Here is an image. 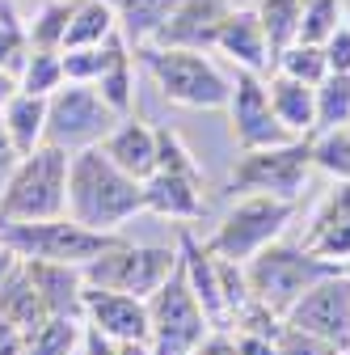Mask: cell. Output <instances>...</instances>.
<instances>
[{
  "mask_svg": "<svg viewBox=\"0 0 350 355\" xmlns=\"http://www.w3.org/2000/svg\"><path fill=\"white\" fill-rule=\"evenodd\" d=\"M144 211V182L118 169L102 144L76 148L68 161V211L76 225L98 233H122L127 220Z\"/></svg>",
  "mask_w": 350,
  "mask_h": 355,
  "instance_id": "cell-1",
  "label": "cell"
},
{
  "mask_svg": "<svg viewBox=\"0 0 350 355\" xmlns=\"http://www.w3.org/2000/svg\"><path fill=\"white\" fill-rule=\"evenodd\" d=\"M136 60L148 68L165 102L186 106V110H224L228 106L232 76L211 60V51L148 42V47H136Z\"/></svg>",
  "mask_w": 350,
  "mask_h": 355,
  "instance_id": "cell-2",
  "label": "cell"
},
{
  "mask_svg": "<svg viewBox=\"0 0 350 355\" xmlns=\"http://www.w3.org/2000/svg\"><path fill=\"white\" fill-rule=\"evenodd\" d=\"M68 148L38 144L17 157L9 178L0 182V225H26V220H51L68 211Z\"/></svg>",
  "mask_w": 350,
  "mask_h": 355,
  "instance_id": "cell-3",
  "label": "cell"
},
{
  "mask_svg": "<svg viewBox=\"0 0 350 355\" xmlns=\"http://www.w3.org/2000/svg\"><path fill=\"white\" fill-rule=\"evenodd\" d=\"M342 271L338 262L313 254L304 241H270L266 250H257L249 262H245V284L249 292L261 300V304H270L275 313H287V309L308 292L317 279Z\"/></svg>",
  "mask_w": 350,
  "mask_h": 355,
  "instance_id": "cell-4",
  "label": "cell"
},
{
  "mask_svg": "<svg viewBox=\"0 0 350 355\" xmlns=\"http://www.w3.org/2000/svg\"><path fill=\"white\" fill-rule=\"evenodd\" d=\"M317 161H313V136H291L270 148H249L237 153L228 169V191L232 195H275L300 203L304 187H308Z\"/></svg>",
  "mask_w": 350,
  "mask_h": 355,
  "instance_id": "cell-5",
  "label": "cell"
},
{
  "mask_svg": "<svg viewBox=\"0 0 350 355\" xmlns=\"http://www.w3.org/2000/svg\"><path fill=\"white\" fill-rule=\"evenodd\" d=\"M207 330H211V322L203 313V304L186 279L182 254H178L165 284L148 296V343L156 355H190Z\"/></svg>",
  "mask_w": 350,
  "mask_h": 355,
  "instance_id": "cell-6",
  "label": "cell"
},
{
  "mask_svg": "<svg viewBox=\"0 0 350 355\" xmlns=\"http://www.w3.org/2000/svg\"><path fill=\"white\" fill-rule=\"evenodd\" d=\"M295 216V203L291 199H275V195H241L224 220L215 225V233L207 237V250L220 254V258H232V262H249L257 250H266L270 241H279Z\"/></svg>",
  "mask_w": 350,
  "mask_h": 355,
  "instance_id": "cell-7",
  "label": "cell"
},
{
  "mask_svg": "<svg viewBox=\"0 0 350 355\" xmlns=\"http://www.w3.org/2000/svg\"><path fill=\"white\" fill-rule=\"evenodd\" d=\"M5 237L21 258H42V262H68V266H89L98 254H106L122 233H98L76 225L72 216H51V220H26V225H0Z\"/></svg>",
  "mask_w": 350,
  "mask_h": 355,
  "instance_id": "cell-8",
  "label": "cell"
},
{
  "mask_svg": "<svg viewBox=\"0 0 350 355\" xmlns=\"http://www.w3.org/2000/svg\"><path fill=\"white\" fill-rule=\"evenodd\" d=\"M118 119L122 114L98 94V85L64 80L55 94L47 98V144L68 148V153L102 144Z\"/></svg>",
  "mask_w": 350,
  "mask_h": 355,
  "instance_id": "cell-9",
  "label": "cell"
},
{
  "mask_svg": "<svg viewBox=\"0 0 350 355\" xmlns=\"http://www.w3.org/2000/svg\"><path fill=\"white\" fill-rule=\"evenodd\" d=\"M178 262V245H140V241H114L106 254H98L84 266V284L89 288H114L131 296H152L165 275Z\"/></svg>",
  "mask_w": 350,
  "mask_h": 355,
  "instance_id": "cell-10",
  "label": "cell"
},
{
  "mask_svg": "<svg viewBox=\"0 0 350 355\" xmlns=\"http://www.w3.org/2000/svg\"><path fill=\"white\" fill-rule=\"evenodd\" d=\"M224 110H228L237 153L270 148V144L291 140V131L275 119V106H270V94H266V76H257V72H237L232 76V94H228Z\"/></svg>",
  "mask_w": 350,
  "mask_h": 355,
  "instance_id": "cell-11",
  "label": "cell"
},
{
  "mask_svg": "<svg viewBox=\"0 0 350 355\" xmlns=\"http://www.w3.org/2000/svg\"><path fill=\"white\" fill-rule=\"evenodd\" d=\"M283 322L308 330V334H317V338H325L333 347H346L350 343V275L333 271V275L317 279L283 313Z\"/></svg>",
  "mask_w": 350,
  "mask_h": 355,
  "instance_id": "cell-12",
  "label": "cell"
},
{
  "mask_svg": "<svg viewBox=\"0 0 350 355\" xmlns=\"http://www.w3.org/2000/svg\"><path fill=\"white\" fill-rule=\"evenodd\" d=\"M211 51H220L237 72H257V76H266L275 72V47H270V34L266 26H261L257 9H228V17L220 21V30H215V42H211Z\"/></svg>",
  "mask_w": 350,
  "mask_h": 355,
  "instance_id": "cell-13",
  "label": "cell"
},
{
  "mask_svg": "<svg viewBox=\"0 0 350 355\" xmlns=\"http://www.w3.org/2000/svg\"><path fill=\"white\" fill-rule=\"evenodd\" d=\"M304 245L346 271V262H350V178H333V187L321 195V203L308 216V229H304Z\"/></svg>",
  "mask_w": 350,
  "mask_h": 355,
  "instance_id": "cell-14",
  "label": "cell"
},
{
  "mask_svg": "<svg viewBox=\"0 0 350 355\" xmlns=\"http://www.w3.org/2000/svg\"><path fill=\"white\" fill-rule=\"evenodd\" d=\"M84 326H93L98 334L114 338V343H131V338H148V300L131 296V292H114V288H89L84 284V309H80Z\"/></svg>",
  "mask_w": 350,
  "mask_h": 355,
  "instance_id": "cell-15",
  "label": "cell"
},
{
  "mask_svg": "<svg viewBox=\"0 0 350 355\" xmlns=\"http://www.w3.org/2000/svg\"><path fill=\"white\" fill-rule=\"evenodd\" d=\"M207 178H190V173H169V169H152L144 178V211L160 216L169 225H194L207 211Z\"/></svg>",
  "mask_w": 350,
  "mask_h": 355,
  "instance_id": "cell-16",
  "label": "cell"
},
{
  "mask_svg": "<svg viewBox=\"0 0 350 355\" xmlns=\"http://www.w3.org/2000/svg\"><path fill=\"white\" fill-rule=\"evenodd\" d=\"M232 0H178V9L169 13V21L160 26L156 42L160 47H194V51H211L215 30L228 17Z\"/></svg>",
  "mask_w": 350,
  "mask_h": 355,
  "instance_id": "cell-17",
  "label": "cell"
},
{
  "mask_svg": "<svg viewBox=\"0 0 350 355\" xmlns=\"http://www.w3.org/2000/svg\"><path fill=\"white\" fill-rule=\"evenodd\" d=\"M21 262H26V271H30V279H34L51 318H80V309H84V271L80 266L42 262V258H21Z\"/></svg>",
  "mask_w": 350,
  "mask_h": 355,
  "instance_id": "cell-18",
  "label": "cell"
},
{
  "mask_svg": "<svg viewBox=\"0 0 350 355\" xmlns=\"http://www.w3.org/2000/svg\"><path fill=\"white\" fill-rule=\"evenodd\" d=\"M102 148H106V157L118 169H127L131 178H140V182H144V178L156 169V127H148L136 114H122L110 127V136L102 140Z\"/></svg>",
  "mask_w": 350,
  "mask_h": 355,
  "instance_id": "cell-19",
  "label": "cell"
},
{
  "mask_svg": "<svg viewBox=\"0 0 350 355\" xmlns=\"http://www.w3.org/2000/svg\"><path fill=\"white\" fill-rule=\"evenodd\" d=\"M266 94H270L275 119L291 131V136H313V127H317V85L295 80L287 72H270L266 76Z\"/></svg>",
  "mask_w": 350,
  "mask_h": 355,
  "instance_id": "cell-20",
  "label": "cell"
},
{
  "mask_svg": "<svg viewBox=\"0 0 350 355\" xmlns=\"http://www.w3.org/2000/svg\"><path fill=\"white\" fill-rule=\"evenodd\" d=\"M0 119H5V131H9L17 157L34 153L38 144H47V98L21 94V89H17V94L0 106Z\"/></svg>",
  "mask_w": 350,
  "mask_h": 355,
  "instance_id": "cell-21",
  "label": "cell"
},
{
  "mask_svg": "<svg viewBox=\"0 0 350 355\" xmlns=\"http://www.w3.org/2000/svg\"><path fill=\"white\" fill-rule=\"evenodd\" d=\"M118 38V13L110 0H72L64 47H106Z\"/></svg>",
  "mask_w": 350,
  "mask_h": 355,
  "instance_id": "cell-22",
  "label": "cell"
},
{
  "mask_svg": "<svg viewBox=\"0 0 350 355\" xmlns=\"http://www.w3.org/2000/svg\"><path fill=\"white\" fill-rule=\"evenodd\" d=\"M118 13V34L127 38V47H148L156 42L160 26L169 21V13L178 9V0H110Z\"/></svg>",
  "mask_w": 350,
  "mask_h": 355,
  "instance_id": "cell-23",
  "label": "cell"
},
{
  "mask_svg": "<svg viewBox=\"0 0 350 355\" xmlns=\"http://www.w3.org/2000/svg\"><path fill=\"white\" fill-rule=\"evenodd\" d=\"M0 318L13 322L21 334H30L34 326H42L51 318L47 304H42V296H38V288H34V279H30V271H26V262L0 284Z\"/></svg>",
  "mask_w": 350,
  "mask_h": 355,
  "instance_id": "cell-24",
  "label": "cell"
},
{
  "mask_svg": "<svg viewBox=\"0 0 350 355\" xmlns=\"http://www.w3.org/2000/svg\"><path fill=\"white\" fill-rule=\"evenodd\" d=\"M98 94L118 110V114H131V106H136V51L127 47V38L118 34L114 51H110V64L102 68V76L93 80Z\"/></svg>",
  "mask_w": 350,
  "mask_h": 355,
  "instance_id": "cell-25",
  "label": "cell"
},
{
  "mask_svg": "<svg viewBox=\"0 0 350 355\" xmlns=\"http://www.w3.org/2000/svg\"><path fill=\"white\" fill-rule=\"evenodd\" d=\"M80 343H84L80 318H47L26 334L21 355H80Z\"/></svg>",
  "mask_w": 350,
  "mask_h": 355,
  "instance_id": "cell-26",
  "label": "cell"
},
{
  "mask_svg": "<svg viewBox=\"0 0 350 355\" xmlns=\"http://www.w3.org/2000/svg\"><path fill=\"white\" fill-rule=\"evenodd\" d=\"M13 76H17V89H21V94L51 98L55 89L64 85V60H59V51H38V47H30Z\"/></svg>",
  "mask_w": 350,
  "mask_h": 355,
  "instance_id": "cell-27",
  "label": "cell"
},
{
  "mask_svg": "<svg viewBox=\"0 0 350 355\" xmlns=\"http://www.w3.org/2000/svg\"><path fill=\"white\" fill-rule=\"evenodd\" d=\"M346 123H350V76L325 72L317 80V127H313V136L346 127Z\"/></svg>",
  "mask_w": 350,
  "mask_h": 355,
  "instance_id": "cell-28",
  "label": "cell"
},
{
  "mask_svg": "<svg viewBox=\"0 0 350 355\" xmlns=\"http://www.w3.org/2000/svg\"><path fill=\"white\" fill-rule=\"evenodd\" d=\"M68 17H72V0H42L38 13L26 21L30 47H38V51H64Z\"/></svg>",
  "mask_w": 350,
  "mask_h": 355,
  "instance_id": "cell-29",
  "label": "cell"
},
{
  "mask_svg": "<svg viewBox=\"0 0 350 355\" xmlns=\"http://www.w3.org/2000/svg\"><path fill=\"white\" fill-rule=\"evenodd\" d=\"M253 9H257L261 26H266V34H270V47H275V55L287 47V42H295L300 13H304V0H257Z\"/></svg>",
  "mask_w": 350,
  "mask_h": 355,
  "instance_id": "cell-30",
  "label": "cell"
},
{
  "mask_svg": "<svg viewBox=\"0 0 350 355\" xmlns=\"http://www.w3.org/2000/svg\"><path fill=\"white\" fill-rule=\"evenodd\" d=\"M275 72H287V76H295V80H308V85H317L325 72H329V64H325V51L317 47V42H287V47L275 55Z\"/></svg>",
  "mask_w": 350,
  "mask_h": 355,
  "instance_id": "cell-31",
  "label": "cell"
},
{
  "mask_svg": "<svg viewBox=\"0 0 350 355\" xmlns=\"http://www.w3.org/2000/svg\"><path fill=\"white\" fill-rule=\"evenodd\" d=\"M342 21H346V5H342V0H304L295 38H300V42H317V47H321V42H325Z\"/></svg>",
  "mask_w": 350,
  "mask_h": 355,
  "instance_id": "cell-32",
  "label": "cell"
},
{
  "mask_svg": "<svg viewBox=\"0 0 350 355\" xmlns=\"http://www.w3.org/2000/svg\"><path fill=\"white\" fill-rule=\"evenodd\" d=\"M313 161L329 178H350V123L313 136Z\"/></svg>",
  "mask_w": 350,
  "mask_h": 355,
  "instance_id": "cell-33",
  "label": "cell"
},
{
  "mask_svg": "<svg viewBox=\"0 0 350 355\" xmlns=\"http://www.w3.org/2000/svg\"><path fill=\"white\" fill-rule=\"evenodd\" d=\"M26 51H30L26 17L9 5V0H0V68L17 72V64L26 60Z\"/></svg>",
  "mask_w": 350,
  "mask_h": 355,
  "instance_id": "cell-34",
  "label": "cell"
},
{
  "mask_svg": "<svg viewBox=\"0 0 350 355\" xmlns=\"http://www.w3.org/2000/svg\"><path fill=\"white\" fill-rule=\"evenodd\" d=\"M118 42V38H114ZM114 42H106V47H64L59 60H64V80H80V85H93L102 76V68L110 64V51Z\"/></svg>",
  "mask_w": 350,
  "mask_h": 355,
  "instance_id": "cell-35",
  "label": "cell"
},
{
  "mask_svg": "<svg viewBox=\"0 0 350 355\" xmlns=\"http://www.w3.org/2000/svg\"><path fill=\"white\" fill-rule=\"evenodd\" d=\"M156 169L203 178V165H199V157L186 148V140H182L173 127H156Z\"/></svg>",
  "mask_w": 350,
  "mask_h": 355,
  "instance_id": "cell-36",
  "label": "cell"
},
{
  "mask_svg": "<svg viewBox=\"0 0 350 355\" xmlns=\"http://www.w3.org/2000/svg\"><path fill=\"white\" fill-rule=\"evenodd\" d=\"M279 351L283 355H338L333 343H325V338H317L308 330H300L291 322H283V330H279Z\"/></svg>",
  "mask_w": 350,
  "mask_h": 355,
  "instance_id": "cell-37",
  "label": "cell"
},
{
  "mask_svg": "<svg viewBox=\"0 0 350 355\" xmlns=\"http://www.w3.org/2000/svg\"><path fill=\"white\" fill-rule=\"evenodd\" d=\"M321 51H325V64H329V72H342V76H350V17L321 42Z\"/></svg>",
  "mask_w": 350,
  "mask_h": 355,
  "instance_id": "cell-38",
  "label": "cell"
},
{
  "mask_svg": "<svg viewBox=\"0 0 350 355\" xmlns=\"http://www.w3.org/2000/svg\"><path fill=\"white\" fill-rule=\"evenodd\" d=\"M190 355H237V338H232V330H207Z\"/></svg>",
  "mask_w": 350,
  "mask_h": 355,
  "instance_id": "cell-39",
  "label": "cell"
},
{
  "mask_svg": "<svg viewBox=\"0 0 350 355\" xmlns=\"http://www.w3.org/2000/svg\"><path fill=\"white\" fill-rule=\"evenodd\" d=\"M237 338V355H283L279 351V334H232Z\"/></svg>",
  "mask_w": 350,
  "mask_h": 355,
  "instance_id": "cell-40",
  "label": "cell"
},
{
  "mask_svg": "<svg viewBox=\"0 0 350 355\" xmlns=\"http://www.w3.org/2000/svg\"><path fill=\"white\" fill-rule=\"evenodd\" d=\"M21 347H26V334L13 322L0 318V355H21Z\"/></svg>",
  "mask_w": 350,
  "mask_h": 355,
  "instance_id": "cell-41",
  "label": "cell"
},
{
  "mask_svg": "<svg viewBox=\"0 0 350 355\" xmlns=\"http://www.w3.org/2000/svg\"><path fill=\"white\" fill-rule=\"evenodd\" d=\"M17 165V148H13V140H9V131H5V119H0V182L9 178V169Z\"/></svg>",
  "mask_w": 350,
  "mask_h": 355,
  "instance_id": "cell-42",
  "label": "cell"
},
{
  "mask_svg": "<svg viewBox=\"0 0 350 355\" xmlns=\"http://www.w3.org/2000/svg\"><path fill=\"white\" fill-rule=\"evenodd\" d=\"M17 266H21V254H17V250L5 241V237H0V284H5V279L17 271Z\"/></svg>",
  "mask_w": 350,
  "mask_h": 355,
  "instance_id": "cell-43",
  "label": "cell"
},
{
  "mask_svg": "<svg viewBox=\"0 0 350 355\" xmlns=\"http://www.w3.org/2000/svg\"><path fill=\"white\" fill-rule=\"evenodd\" d=\"M118 355H156L148 338H131V343H118Z\"/></svg>",
  "mask_w": 350,
  "mask_h": 355,
  "instance_id": "cell-44",
  "label": "cell"
},
{
  "mask_svg": "<svg viewBox=\"0 0 350 355\" xmlns=\"http://www.w3.org/2000/svg\"><path fill=\"white\" fill-rule=\"evenodd\" d=\"M13 94H17V76H13L9 68H0V106H5Z\"/></svg>",
  "mask_w": 350,
  "mask_h": 355,
  "instance_id": "cell-45",
  "label": "cell"
},
{
  "mask_svg": "<svg viewBox=\"0 0 350 355\" xmlns=\"http://www.w3.org/2000/svg\"><path fill=\"white\" fill-rule=\"evenodd\" d=\"M338 355H350V343H346V347H338Z\"/></svg>",
  "mask_w": 350,
  "mask_h": 355,
  "instance_id": "cell-46",
  "label": "cell"
},
{
  "mask_svg": "<svg viewBox=\"0 0 350 355\" xmlns=\"http://www.w3.org/2000/svg\"><path fill=\"white\" fill-rule=\"evenodd\" d=\"M346 275H350V262H346Z\"/></svg>",
  "mask_w": 350,
  "mask_h": 355,
  "instance_id": "cell-47",
  "label": "cell"
}]
</instances>
